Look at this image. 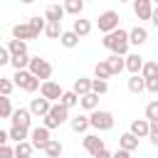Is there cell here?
Returning <instances> with one entry per match:
<instances>
[{
  "label": "cell",
  "mask_w": 158,
  "mask_h": 158,
  "mask_svg": "<svg viewBox=\"0 0 158 158\" xmlns=\"http://www.w3.org/2000/svg\"><path fill=\"white\" fill-rule=\"evenodd\" d=\"M101 44L111 52V54H118V57H126L128 54V30H123V27H118V30H114V32H109V35H104V40H101Z\"/></svg>",
  "instance_id": "1"
},
{
  "label": "cell",
  "mask_w": 158,
  "mask_h": 158,
  "mask_svg": "<svg viewBox=\"0 0 158 158\" xmlns=\"http://www.w3.org/2000/svg\"><path fill=\"white\" fill-rule=\"evenodd\" d=\"M67 121H69V109H64V106L57 101V104H52V106H49V114L44 116L42 126L52 131V128H59V126H62V123H67Z\"/></svg>",
  "instance_id": "2"
},
{
  "label": "cell",
  "mask_w": 158,
  "mask_h": 158,
  "mask_svg": "<svg viewBox=\"0 0 158 158\" xmlns=\"http://www.w3.org/2000/svg\"><path fill=\"white\" fill-rule=\"evenodd\" d=\"M89 128H94L96 133L111 131V128H114V114H111V111H104V109L91 111V114H89Z\"/></svg>",
  "instance_id": "3"
},
{
  "label": "cell",
  "mask_w": 158,
  "mask_h": 158,
  "mask_svg": "<svg viewBox=\"0 0 158 158\" xmlns=\"http://www.w3.org/2000/svg\"><path fill=\"white\" fill-rule=\"evenodd\" d=\"M12 84L15 86H20L22 91H27V94H32V91H37L40 89V79L30 72V69H20V72H15V77H12Z\"/></svg>",
  "instance_id": "4"
},
{
  "label": "cell",
  "mask_w": 158,
  "mask_h": 158,
  "mask_svg": "<svg viewBox=\"0 0 158 158\" xmlns=\"http://www.w3.org/2000/svg\"><path fill=\"white\" fill-rule=\"evenodd\" d=\"M40 81H47L49 77H52V72H54V67L44 59V57H30V67H27Z\"/></svg>",
  "instance_id": "5"
},
{
  "label": "cell",
  "mask_w": 158,
  "mask_h": 158,
  "mask_svg": "<svg viewBox=\"0 0 158 158\" xmlns=\"http://www.w3.org/2000/svg\"><path fill=\"white\" fill-rule=\"evenodd\" d=\"M118 12L116 10H104L99 17H96V25H99V32H104V35H109V32H114V30H118Z\"/></svg>",
  "instance_id": "6"
},
{
  "label": "cell",
  "mask_w": 158,
  "mask_h": 158,
  "mask_svg": "<svg viewBox=\"0 0 158 158\" xmlns=\"http://www.w3.org/2000/svg\"><path fill=\"white\" fill-rule=\"evenodd\" d=\"M62 91H64V89H62L54 79H47V81H42V84H40V96H42V99H47V101H52V104H57V101H59Z\"/></svg>",
  "instance_id": "7"
},
{
  "label": "cell",
  "mask_w": 158,
  "mask_h": 158,
  "mask_svg": "<svg viewBox=\"0 0 158 158\" xmlns=\"http://www.w3.org/2000/svg\"><path fill=\"white\" fill-rule=\"evenodd\" d=\"M49 138H52L49 128H44V126H35V128H30V143H32V148L44 151V146L49 143Z\"/></svg>",
  "instance_id": "8"
},
{
  "label": "cell",
  "mask_w": 158,
  "mask_h": 158,
  "mask_svg": "<svg viewBox=\"0 0 158 158\" xmlns=\"http://www.w3.org/2000/svg\"><path fill=\"white\" fill-rule=\"evenodd\" d=\"M40 35L27 25V22H17L12 25V40H22V42H30V40H37Z\"/></svg>",
  "instance_id": "9"
},
{
  "label": "cell",
  "mask_w": 158,
  "mask_h": 158,
  "mask_svg": "<svg viewBox=\"0 0 158 158\" xmlns=\"http://www.w3.org/2000/svg\"><path fill=\"white\" fill-rule=\"evenodd\" d=\"M146 42H148V30L143 25H136L128 30V44L131 47H143Z\"/></svg>",
  "instance_id": "10"
},
{
  "label": "cell",
  "mask_w": 158,
  "mask_h": 158,
  "mask_svg": "<svg viewBox=\"0 0 158 158\" xmlns=\"http://www.w3.org/2000/svg\"><path fill=\"white\" fill-rule=\"evenodd\" d=\"M49 106H52V101H47V99H32L30 101V114H32V118H44L47 114H49Z\"/></svg>",
  "instance_id": "11"
},
{
  "label": "cell",
  "mask_w": 158,
  "mask_h": 158,
  "mask_svg": "<svg viewBox=\"0 0 158 158\" xmlns=\"http://www.w3.org/2000/svg\"><path fill=\"white\" fill-rule=\"evenodd\" d=\"M10 121H12V126H25V128H32V114H30V109H25V106L15 109V111H12V116H10Z\"/></svg>",
  "instance_id": "12"
},
{
  "label": "cell",
  "mask_w": 158,
  "mask_h": 158,
  "mask_svg": "<svg viewBox=\"0 0 158 158\" xmlns=\"http://www.w3.org/2000/svg\"><path fill=\"white\" fill-rule=\"evenodd\" d=\"M106 146H104V138H99V133H86L84 136V151L89 153V156H96L99 151H104Z\"/></svg>",
  "instance_id": "13"
},
{
  "label": "cell",
  "mask_w": 158,
  "mask_h": 158,
  "mask_svg": "<svg viewBox=\"0 0 158 158\" xmlns=\"http://www.w3.org/2000/svg\"><path fill=\"white\" fill-rule=\"evenodd\" d=\"M143 62H146V59H143L138 52H131V54L123 57V64H126V72H128V74H141Z\"/></svg>",
  "instance_id": "14"
},
{
  "label": "cell",
  "mask_w": 158,
  "mask_h": 158,
  "mask_svg": "<svg viewBox=\"0 0 158 158\" xmlns=\"http://www.w3.org/2000/svg\"><path fill=\"white\" fill-rule=\"evenodd\" d=\"M151 12H153L151 0H133V15L138 20H151Z\"/></svg>",
  "instance_id": "15"
},
{
  "label": "cell",
  "mask_w": 158,
  "mask_h": 158,
  "mask_svg": "<svg viewBox=\"0 0 158 158\" xmlns=\"http://www.w3.org/2000/svg\"><path fill=\"white\" fill-rule=\"evenodd\" d=\"M72 32H74L79 40H81V37H89V35H91V20H84V17L79 15V17L74 20V25H72Z\"/></svg>",
  "instance_id": "16"
},
{
  "label": "cell",
  "mask_w": 158,
  "mask_h": 158,
  "mask_svg": "<svg viewBox=\"0 0 158 158\" xmlns=\"http://www.w3.org/2000/svg\"><path fill=\"white\" fill-rule=\"evenodd\" d=\"M128 133H133L136 138H148V118H133Z\"/></svg>",
  "instance_id": "17"
},
{
  "label": "cell",
  "mask_w": 158,
  "mask_h": 158,
  "mask_svg": "<svg viewBox=\"0 0 158 158\" xmlns=\"http://www.w3.org/2000/svg\"><path fill=\"white\" fill-rule=\"evenodd\" d=\"M64 15H67V12H64V7H62L59 2H52V5H47V10H44V20H47V22H62Z\"/></svg>",
  "instance_id": "18"
},
{
  "label": "cell",
  "mask_w": 158,
  "mask_h": 158,
  "mask_svg": "<svg viewBox=\"0 0 158 158\" xmlns=\"http://www.w3.org/2000/svg\"><path fill=\"white\" fill-rule=\"evenodd\" d=\"M118 148H123V151H128V153H133V151H138V138L133 136V133H121L118 136Z\"/></svg>",
  "instance_id": "19"
},
{
  "label": "cell",
  "mask_w": 158,
  "mask_h": 158,
  "mask_svg": "<svg viewBox=\"0 0 158 158\" xmlns=\"http://www.w3.org/2000/svg\"><path fill=\"white\" fill-rule=\"evenodd\" d=\"M79 106H81L84 111H96V109H99V94L89 91V94L79 96Z\"/></svg>",
  "instance_id": "20"
},
{
  "label": "cell",
  "mask_w": 158,
  "mask_h": 158,
  "mask_svg": "<svg viewBox=\"0 0 158 158\" xmlns=\"http://www.w3.org/2000/svg\"><path fill=\"white\" fill-rule=\"evenodd\" d=\"M126 86H128L131 94H143V91H146V81H143L141 74H131L128 81H126Z\"/></svg>",
  "instance_id": "21"
},
{
  "label": "cell",
  "mask_w": 158,
  "mask_h": 158,
  "mask_svg": "<svg viewBox=\"0 0 158 158\" xmlns=\"http://www.w3.org/2000/svg\"><path fill=\"white\" fill-rule=\"evenodd\" d=\"M72 91H74L77 96H84V94H89V91H91V79H89V77H79V79H74V86H72Z\"/></svg>",
  "instance_id": "22"
},
{
  "label": "cell",
  "mask_w": 158,
  "mask_h": 158,
  "mask_svg": "<svg viewBox=\"0 0 158 158\" xmlns=\"http://www.w3.org/2000/svg\"><path fill=\"white\" fill-rule=\"evenodd\" d=\"M106 64H109V69H111V77H114V74H121V72L126 69L123 57H118V54H109V57H106Z\"/></svg>",
  "instance_id": "23"
},
{
  "label": "cell",
  "mask_w": 158,
  "mask_h": 158,
  "mask_svg": "<svg viewBox=\"0 0 158 158\" xmlns=\"http://www.w3.org/2000/svg\"><path fill=\"white\" fill-rule=\"evenodd\" d=\"M69 126H72V131H74V133H84V131L89 128V116L79 114V116L69 118Z\"/></svg>",
  "instance_id": "24"
},
{
  "label": "cell",
  "mask_w": 158,
  "mask_h": 158,
  "mask_svg": "<svg viewBox=\"0 0 158 158\" xmlns=\"http://www.w3.org/2000/svg\"><path fill=\"white\" fill-rule=\"evenodd\" d=\"M7 136H10V141L20 143V141H27L30 138V128H25V126H10Z\"/></svg>",
  "instance_id": "25"
},
{
  "label": "cell",
  "mask_w": 158,
  "mask_h": 158,
  "mask_svg": "<svg viewBox=\"0 0 158 158\" xmlns=\"http://www.w3.org/2000/svg\"><path fill=\"white\" fill-rule=\"evenodd\" d=\"M62 7H64V12H67V15L79 17V15H81V10H84V0H64V2H62Z\"/></svg>",
  "instance_id": "26"
},
{
  "label": "cell",
  "mask_w": 158,
  "mask_h": 158,
  "mask_svg": "<svg viewBox=\"0 0 158 158\" xmlns=\"http://www.w3.org/2000/svg\"><path fill=\"white\" fill-rule=\"evenodd\" d=\"M7 52H10V57L27 54V42H22V40H10V42H7Z\"/></svg>",
  "instance_id": "27"
},
{
  "label": "cell",
  "mask_w": 158,
  "mask_h": 158,
  "mask_svg": "<svg viewBox=\"0 0 158 158\" xmlns=\"http://www.w3.org/2000/svg\"><path fill=\"white\" fill-rule=\"evenodd\" d=\"M141 77H143V79H156V77H158V62L146 59L143 67H141Z\"/></svg>",
  "instance_id": "28"
},
{
  "label": "cell",
  "mask_w": 158,
  "mask_h": 158,
  "mask_svg": "<svg viewBox=\"0 0 158 158\" xmlns=\"http://www.w3.org/2000/svg\"><path fill=\"white\" fill-rule=\"evenodd\" d=\"M12 148H15V158H32V151H35L30 141H20Z\"/></svg>",
  "instance_id": "29"
},
{
  "label": "cell",
  "mask_w": 158,
  "mask_h": 158,
  "mask_svg": "<svg viewBox=\"0 0 158 158\" xmlns=\"http://www.w3.org/2000/svg\"><path fill=\"white\" fill-rule=\"evenodd\" d=\"M59 44H62V47H67V49H74V47L79 44V37H77L72 30H64V32H62V37H59Z\"/></svg>",
  "instance_id": "30"
},
{
  "label": "cell",
  "mask_w": 158,
  "mask_h": 158,
  "mask_svg": "<svg viewBox=\"0 0 158 158\" xmlns=\"http://www.w3.org/2000/svg\"><path fill=\"white\" fill-rule=\"evenodd\" d=\"M94 79H111V69H109V64H106V59H99L96 62V67H94Z\"/></svg>",
  "instance_id": "31"
},
{
  "label": "cell",
  "mask_w": 158,
  "mask_h": 158,
  "mask_svg": "<svg viewBox=\"0 0 158 158\" xmlns=\"http://www.w3.org/2000/svg\"><path fill=\"white\" fill-rule=\"evenodd\" d=\"M62 151H64V146H62V141H57V138H49V143L44 146V153H47L49 158H59Z\"/></svg>",
  "instance_id": "32"
},
{
  "label": "cell",
  "mask_w": 158,
  "mask_h": 158,
  "mask_svg": "<svg viewBox=\"0 0 158 158\" xmlns=\"http://www.w3.org/2000/svg\"><path fill=\"white\" fill-rule=\"evenodd\" d=\"M59 104L64 106V109H74L77 104H79V96L69 89V91H62V96H59Z\"/></svg>",
  "instance_id": "33"
},
{
  "label": "cell",
  "mask_w": 158,
  "mask_h": 158,
  "mask_svg": "<svg viewBox=\"0 0 158 158\" xmlns=\"http://www.w3.org/2000/svg\"><path fill=\"white\" fill-rule=\"evenodd\" d=\"M62 32H64V30H62V22H47V25H44V35H47L49 40H59Z\"/></svg>",
  "instance_id": "34"
},
{
  "label": "cell",
  "mask_w": 158,
  "mask_h": 158,
  "mask_svg": "<svg viewBox=\"0 0 158 158\" xmlns=\"http://www.w3.org/2000/svg\"><path fill=\"white\" fill-rule=\"evenodd\" d=\"M12 111H15V109H12V99L0 94V118H10Z\"/></svg>",
  "instance_id": "35"
},
{
  "label": "cell",
  "mask_w": 158,
  "mask_h": 158,
  "mask_svg": "<svg viewBox=\"0 0 158 158\" xmlns=\"http://www.w3.org/2000/svg\"><path fill=\"white\" fill-rule=\"evenodd\" d=\"M10 64L15 67V72H20V69H27V67H30V54H20V57H10Z\"/></svg>",
  "instance_id": "36"
},
{
  "label": "cell",
  "mask_w": 158,
  "mask_h": 158,
  "mask_svg": "<svg viewBox=\"0 0 158 158\" xmlns=\"http://www.w3.org/2000/svg\"><path fill=\"white\" fill-rule=\"evenodd\" d=\"M27 25H30V27H32L37 35H42V32H44L47 20H44V17H40V15H35V17H30V20H27Z\"/></svg>",
  "instance_id": "37"
},
{
  "label": "cell",
  "mask_w": 158,
  "mask_h": 158,
  "mask_svg": "<svg viewBox=\"0 0 158 158\" xmlns=\"http://www.w3.org/2000/svg\"><path fill=\"white\" fill-rule=\"evenodd\" d=\"M91 91L94 94H106L109 91V81H104V79H91Z\"/></svg>",
  "instance_id": "38"
},
{
  "label": "cell",
  "mask_w": 158,
  "mask_h": 158,
  "mask_svg": "<svg viewBox=\"0 0 158 158\" xmlns=\"http://www.w3.org/2000/svg\"><path fill=\"white\" fill-rule=\"evenodd\" d=\"M146 118L148 121H156L158 118V99H153V101L146 104Z\"/></svg>",
  "instance_id": "39"
},
{
  "label": "cell",
  "mask_w": 158,
  "mask_h": 158,
  "mask_svg": "<svg viewBox=\"0 0 158 158\" xmlns=\"http://www.w3.org/2000/svg\"><path fill=\"white\" fill-rule=\"evenodd\" d=\"M12 89H15L12 79H7V77H0V94H2V96H10V94H12Z\"/></svg>",
  "instance_id": "40"
},
{
  "label": "cell",
  "mask_w": 158,
  "mask_h": 158,
  "mask_svg": "<svg viewBox=\"0 0 158 158\" xmlns=\"http://www.w3.org/2000/svg\"><path fill=\"white\" fill-rule=\"evenodd\" d=\"M148 141L153 146H158V118L156 121H148Z\"/></svg>",
  "instance_id": "41"
},
{
  "label": "cell",
  "mask_w": 158,
  "mask_h": 158,
  "mask_svg": "<svg viewBox=\"0 0 158 158\" xmlns=\"http://www.w3.org/2000/svg\"><path fill=\"white\" fill-rule=\"evenodd\" d=\"M0 158H15V148H12L10 143L0 146Z\"/></svg>",
  "instance_id": "42"
},
{
  "label": "cell",
  "mask_w": 158,
  "mask_h": 158,
  "mask_svg": "<svg viewBox=\"0 0 158 158\" xmlns=\"http://www.w3.org/2000/svg\"><path fill=\"white\" fill-rule=\"evenodd\" d=\"M143 81H146V91L158 94V77H156V79H143Z\"/></svg>",
  "instance_id": "43"
},
{
  "label": "cell",
  "mask_w": 158,
  "mask_h": 158,
  "mask_svg": "<svg viewBox=\"0 0 158 158\" xmlns=\"http://www.w3.org/2000/svg\"><path fill=\"white\" fill-rule=\"evenodd\" d=\"M5 64H10V52H7V47L0 44V67H5Z\"/></svg>",
  "instance_id": "44"
},
{
  "label": "cell",
  "mask_w": 158,
  "mask_h": 158,
  "mask_svg": "<svg viewBox=\"0 0 158 158\" xmlns=\"http://www.w3.org/2000/svg\"><path fill=\"white\" fill-rule=\"evenodd\" d=\"M111 158H131V153H128V151H123V148H118V151H114V153H111Z\"/></svg>",
  "instance_id": "45"
},
{
  "label": "cell",
  "mask_w": 158,
  "mask_h": 158,
  "mask_svg": "<svg viewBox=\"0 0 158 158\" xmlns=\"http://www.w3.org/2000/svg\"><path fill=\"white\" fill-rule=\"evenodd\" d=\"M151 22L158 27V5H153V12H151Z\"/></svg>",
  "instance_id": "46"
},
{
  "label": "cell",
  "mask_w": 158,
  "mask_h": 158,
  "mask_svg": "<svg viewBox=\"0 0 158 158\" xmlns=\"http://www.w3.org/2000/svg\"><path fill=\"white\" fill-rule=\"evenodd\" d=\"M7 141H10V136H7V131H2V128H0V146H5Z\"/></svg>",
  "instance_id": "47"
},
{
  "label": "cell",
  "mask_w": 158,
  "mask_h": 158,
  "mask_svg": "<svg viewBox=\"0 0 158 158\" xmlns=\"http://www.w3.org/2000/svg\"><path fill=\"white\" fill-rule=\"evenodd\" d=\"M94 158H111V151H106V148H104V151H99Z\"/></svg>",
  "instance_id": "48"
},
{
  "label": "cell",
  "mask_w": 158,
  "mask_h": 158,
  "mask_svg": "<svg viewBox=\"0 0 158 158\" xmlns=\"http://www.w3.org/2000/svg\"><path fill=\"white\" fill-rule=\"evenodd\" d=\"M20 2H22V5H32L35 0H20Z\"/></svg>",
  "instance_id": "49"
},
{
  "label": "cell",
  "mask_w": 158,
  "mask_h": 158,
  "mask_svg": "<svg viewBox=\"0 0 158 158\" xmlns=\"http://www.w3.org/2000/svg\"><path fill=\"white\" fill-rule=\"evenodd\" d=\"M118 2H133V0H118Z\"/></svg>",
  "instance_id": "50"
},
{
  "label": "cell",
  "mask_w": 158,
  "mask_h": 158,
  "mask_svg": "<svg viewBox=\"0 0 158 158\" xmlns=\"http://www.w3.org/2000/svg\"><path fill=\"white\" fill-rule=\"evenodd\" d=\"M151 2H153V5H158V0H151Z\"/></svg>",
  "instance_id": "51"
},
{
  "label": "cell",
  "mask_w": 158,
  "mask_h": 158,
  "mask_svg": "<svg viewBox=\"0 0 158 158\" xmlns=\"http://www.w3.org/2000/svg\"><path fill=\"white\" fill-rule=\"evenodd\" d=\"M57 2H64V0H57Z\"/></svg>",
  "instance_id": "52"
},
{
  "label": "cell",
  "mask_w": 158,
  "mask_h": 158,
  "mask_svg": "<svg viewBox=\"0 0 158 158\" xmlns=\"http://www.w3.org/2000/svg\"><path fill=\"white\" fill-rule=\"evenodd\" d=\"M84 2H86V0H84Z\"/></svg>",
  "instance_id": "53"
},
{
  "label": "cell",
  "mask_w": 158,
  "mask_h": 158,
  "mask_svg": "<svg viewBox=\"0 0 158 158\" xmlns=\"http://www.w3.org/2000/svg\"><path fill=\"white\" fill-rule=\"evenodd\" d=\"M47 158H49V156H47Z\"/></svg>",
  "instance_id": "54"
}]
</instances>
